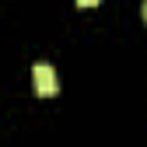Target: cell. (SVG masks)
<instances>
[{
  "instance_id": "6da1fadb",
  "label": "cell",
  "mask_w": 147,
  "mask_h": 147,
  "mask_svg": "<svg viewBox=\"0 0 147 147\" xmlns=\"http://www.w3.org/2000/svg\"><path fill=\"white\" fill-rule=\"evenodd\" d=\"M32 81H35V95H42V98H53L60 91V77H56V70L49 63H35L32 67Z\"/></svg>"
},
{
  "instance_id": "7a4b0ae2",
  "label": "cell",
  "mask_w": 147,
  "mask_h": 147,
  "mask_svg": "<svg viewBox=\"0 0 147 147\" xmlns=\"http://www.w3.org/2000/svg\"><path fill=\"white\" fill-rule=\"evenodd\" d=\"M102 0H77V7H98Z\"/></svg>"
},
{
  "instance_id": "3957f363",
  "label": "cell",
  "mask_w": 147,
  "mask_h": 147,
  "mask_svg": "<svg viewBox=\"0 0 147 147\" xmlns=\"http://www.w3.org/2000/svg\"><path fill=\"white\" fill-rule=\"evenodd\" d=\"M144 21H147V4H144Z\"/></svg>"
}]
</instances>
